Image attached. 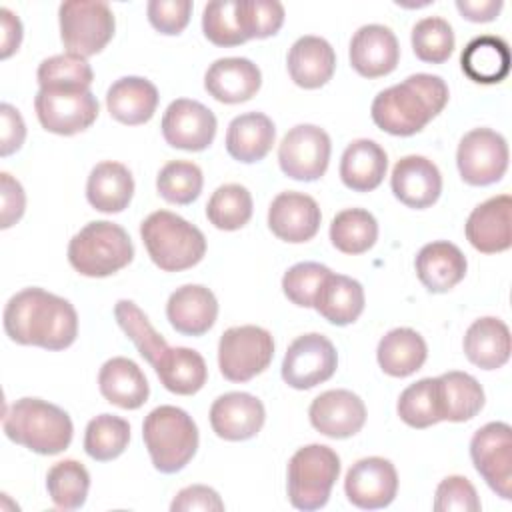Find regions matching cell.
Here are the masks:
<instances>
[{
  "label": "cell",
  "instance_id": "obj_1",
  "mask_svg": "<svg viewBox=\"0 0 512 512\" xmlns=\"http://www.w3.org/2000/svg\"><path fill=\"white\" fill-rule=\"evenodd\" d=\"M2 320L6 336L22 346L64 350L78 336L76 308L66 298L36 286L16 292L6 302Z\"/></svg>",
  "mask_w": 512,
  "mask_h": 512
},
{
  "label": "cell",
  "instance_id": "obj_2",
  "mask_svg": "<svg viewBox=\"0 0 512 512\" xmlns=\"http://www.w3.org/2000/svg\"><path fill=\"white\" fill-rule=\"evenodd\" d=\"M448 86L436 74H412L372 100L374 124L392 136H412L426 128L448 104Z\"/></svg>",
  "mask_w": 512,
  "mask_h": 512
},
{
  "label": "cell",
  "instance_id": "obj_3",
  "mask_svg": "<svg viewBox=\"0 0 512 512\" xmlns=\"http://www.w3.org/2000/svg\"><path fill=\"white\" fill-rule=\"evenodd\" d=\"M2 426L12 442L42 456L64 452L74 434L68 412L40 398H20L10 404Z\"/></svg>",
  "mask_w": 512,
  "mask_h": 512
},
{
  "label": "cell",
  "instance_id": "obj_4",
  "mask_svg": "<svg viewBox=\"0 0 512 512\" xmlns=\"http://www.w3.org/2000/svg\"><path fill=\"white\" fill-rule=\"evenodd\" d=\"M140 236L150 260L164 272L188 270L206 254L202 230L168 210L146 216L140 224Z\"/></svg>",
  "mask_w": 512,
  "mask_h": 512
},
{
  "label": "cell",
  "instance_id": "obj_5",
  "mask_svg": "<svg viewBox=\"0 0 512 512\" xmlns=\"http://www.w3.org/2000/svg\"><path fill=\"white\" fill-rule=\"evenodd\" d=\"M142 438L154 468L162 474L180 472L198 450V426L178 406L154 408L142 424Z\"/></svg>",
  "mask_w": 512,
  "mask_h": 512
},
{
  "label": "cell",
  "instance_id": "obj_6",
  "mask_svg": "<svg viewBox=\"0 0 512 512\" xmlns=\"http://www.w3.org/2000/svg\"><path fill=\"white\" fill-rule=\"evenodd\" d=\"M134 258L128 232L108 220L88 222L68 244L70 266L88 278H106L126 268Z\"/></svg>",
  "mask_w": 512,
  "mask_h": 512
},
{
  "label": "cell",
  "instance_id": "obj_7",
  "mask_svg": "<svg viewBox=\"0 0 512 512\" xmlns=\"http://www.w3.org/2000/svg\"><path fill=\"white\" fill-rule=\"evenodd\" d=\"M340 474L338 454L324 444L298 448L288 462V500L294 508L310 512L326 506Z\"/></svg>",
  "mask_w": 512,
  "mask_h": 512
},
{
  "label": "cell",
  "instance_id": "obj_8",
  "mask_svg": "<svg viewBox=\"0 0 512 512\" xmlns=\"http://www.w3.org/2000/svg\"><path fill=\"white\" fill-rule=\"evenodd\" d=\"M60 40L70 54L94 56L106 48L114 36L116 20L110 4L70 0L58 8Z\"/></svg>",
  "mask_w": 512,
  "mask_h": 512
},
{
  "label": "cell",
  "instance_id": "obj_9",
  "mask_svg": "<svg viewBox=\"0 0 512 512\" xmlns=\"http://www.w3.org/2000/svg\"><path fill=\"white\" fill-rule=\"evenodd\" d=\"M274 358L272 334L260 326H234L218 342V368L230 382H248L262 374Z\"/></svg>",
  "mask_w": 512,
  "mask_h": 512
},
{
  "label": "cell",
  "instance_id": "obj_10",
  "mask_svg": "<svg viewBox=\"0 0 512 512\" xmlns=\"http://www.w3.org/2000/svg\"><path fill=\"white\" fill-rule=\"evenodd\" d=\"M508 144L502 134L490 128L466 132L456 150L460 178L470 186H490L508 170Z\"/></svg>",
  "mask_w": 512,
  "mask_h": 512
},
{
  "label": "cell",
  "instance_id": "obj_11",
  "mask_svg": "<svg viewBox=\"0 0 512 512\" xmlns=\"http://www.w3.org/2000/svg\"><path fill=\"white\" fill-rule=\"evenodd\" d=\"M34 110L44 130L58 136H72L96 122L100 106L90 90L40 88L34 98Z\"/></svg>",
  "mask_w": 512,
  "mask_h": 512
},
{
  "label": "cell",
  "instance_id": "obj_12",
  "mask_svg": "<svg viewBox=\"0 0 512 512\" xmlns=\"http://www.w3.org/2000/svg\"><path fill=\"white\" fill-rule=\"evenodd\" d=\"M470 458L484 482L502 498H512V428L488 422L470 440Z\"/></svg>",
  "mask_w": 512,
  "mask_h": 512
},
{
  "label": "cell",
  "instance_id": "obj_13",
  "mask_svg": "<svg viewBox=\"0 0 512 512\" xmlns=\"http://www.w3.org/2000/svg\"><path fill=\"white\" fill-rule=\"evenodd\" d=\"M330 136L314 124L290 128L278 146L280 170L300 182H314L324 176L330 162Z\"/></svg>",
  "mask_w": 512,
  "mask_h": 512
},
{
  "label": "cell",
  "instance_id": "obj_14",
  "mask_svg": "<svg viewBox=\"0 0 512 512\" xmlns=\"http://www.w3.org/2000/svg\"><path fill=\"white\" fill-rule=\"evenodd\" d=\"M338 366L334 344L318 334L298 336L286 350L282 360V380L296 390H310L330 380Z\"/></svg>",
  "mask_w": 512,
  "mask_h": 512
},
{
  "label": "cell",
  "instance_id": "obj_15",
  "mask_svg": "<svg viewBox=\"0 0 512 512\" xmlns=\"http://www.w3.org/2000/svg\"><path fill=\"white\" fill-rule=\"evenodd\" d=\"M214 112L198 100L176 98L168 104L162 116V136L166 144L178 150H206L216 136Z\"/></svg>",
  "mask_w": 512,
  "mask_h": 512
},
{
  "label": "cell",
  "instance_id": "obj_16",
  "mask_svg": "<svg viewBox=\"0 0 512 512\" xmlns=\"http://www.w3.org/2000/svg\"><path fill=\"white\" fill-rule=\"evenodd\" d=\"M346 498L362 510H378L392 504L398 492V474L390 460L368 456L350 466L344 478Z\"/></svg>",
  "mask_w": 512,
  "mask_h": 512
},
{
  "label": "cell",
  "instance_id": "obj_17",
  "mask_svg": "<svg viewBox=\"0 0 512 512\" xmlns=\"http://www.w3.org/2000/svg\"><path fill=\"white\" fill-rule=\"evenodd\" d=\"M314 430L328 438H350L358 434L366 422V406L362 398L350 390H326L316 396L308 408Z\"/></svg>",
  "mask_w": 512,
  "mask_h": 512
},
{
  "label": "cell",
  "instance_id": "obj_18",
  "mask_svg": "<svg viewBox=\"0 0 512 512\" xmlns=\"http://www.w3.org/2000/svg\"><path fill=\"white\" fill-rule=\"evenodd\" d=\"M322 212L318 202L302 192H280L268 208V228L272 234L290 244L312 240L320 230Z\"/></svg>",
  "mask_w": 512,
  "mask_h": 512
},
{
  "label": "cell",
  "instance_id": "obj_19",
  "mask_svg": "<svg viewBox=\"0 0 512 512\" xmlns=\"http://www.w3.org/2000/svg\"><path fill=\"white\" fill-rule=\"evenodd\" d=\"M264 420V404L248 392H226L210 406V426L222 440H250L260 432Z\"/></svg>",
  "mask_w": 512,
  "mask_h": 512
},
{
  "label": "cell",
  "instance_id": "obj_20",
  "mask_svg": "<svg viewBox=\"0 0 512 512\" xmlns=\"http://www.w3.org/2000/svg\"><path fill=\"white\" fill-rule=\"evenodd\" d=\"M350 66L364 78H380L396 70L400 60V44L396 34L382 24L360 26L348 50Z\"/></svg>",
  "mask_w": 512,
  "mask_h": 512
},
{
  "label": "cell",
  "instance_id": "obj_21",
  "mask_svg": "<svg viewBox=\"0 0 512 512\" xmlns=\"http://www.w3.org/2000/svg\"><path fill=\"white\" fill-rule=\"evenodd\" d=\"M392 194L408 208H430L442 192V174L426 156L400 158L390 174Z\"/></svg>",
  "mask_w": 512,
  "mask_h": 512
},
{
  "label": "cell",
  "instance_id": "obj_22",
  "mask_svg": "<svg viewBox=\"0 0 512 512\" xmlns=\"http://www.w3.org/2000/svg\"><path fill=\"white\" fill-rule=\"evenodd\" d=\"M510 210L512 198L508 194L492 196L486 202L478 204L464 226L466 240L482 254L504 252L512 246V228H510Z\"/></svg>",
  "mask_w": 512,
  "mask_h": 512
},
{
  "label": "cell",
  "instance_id": "obj_23",
  "mask_svg": "<svg viewBox=\"0 0 512 512\" xmlns=\"http://www.w3.org/2000/svg\"><path fill=\"white\" fill-rule=\"evenodd\" d=\"M262 86L260 68L248 58H218L204 74L206 92L224 104H240L256 96Z\"/></svg>",
  "mask_w": 512,
  "mask_h": 512
},
{
  "label": "cell",
  "instance_id": "obj_24",
  "mask_svg": "<svg viewBox=\"0 0 512 512\" xmlns=\"http://www.w3.org/2000/svg\"><path fill=\"white\" fill-rule=\"evenodd\" d=\"M170 326L184 336L206 334L218 318V300L202 284H184L176 288L166 302Z\"/></svg>",
  "mask_w": 512,
  "mask_h": 512
},
{
  "label": "cell",
  "instance_id": "obj_25",
  "mask_svg": "<svg viewBox=\"0 0 512 512\" xmlns=\"http://www.w3.org/2000/svg\"><path fill=\"white\" fill-rule=\"evenodd\" d=\"M414 268L418 280L428 292L442 294L464 280L468 262L456 244L448 240H436L420 248L414 260Z\"/></svg>",
  "mask_w": 512,
  "mask_h": 512
},
{
  "label": "cell",
  "instance_id": "obj_26",
  "mask_svg": "<svg viewBox=\"0 0 512 512\" xmlns=\"http://www.w3.org/2000/svg\"><path fill=\"white\" fill-rule=\"evenodd\" d=\"M288 74L304 90L324 86L336 70V54L328 40L320 36H300L288 52Z\"/></svg>",
  "mask_w": 512,
  "mask_h": 512
},
{
  "label": "cell",
  "instance_id": "obj_27",
  "mask_svg": "<svg viewBox=\"0 0 512 512\" xmlns=\"http://www.w3.org/2000/svg\"><path fill=\"white\" fill-rule=\"evenodd\" d=\"M100 394L124 410L140 408L150 396V384L140 366L124 356L106 360L98 372Z\"/></svg>",
  "mask_w": 512,
  "mask_h": 512
},
{
  "label": "cell",
  "instance_id": "obj_28",
  "mask_svg": "<svg viewBox=\"0 0 512 512\" xmlns=\"http://www.w3.org/2000/svg\"><path fill=\"white\" fill-rule=\"evenodd\" d=\"M158 100V88L142 76L118 78L106 92V108L110 116L128 126L148 122L158 108Z\"/></svg>",
  "mask_w": 512,
  "mask_h": 512
},
{
  "label": "cell",
  "instance_id": "obj_29",
  "mask_svg": "<svg viewBox=\"0 0 512 512\" xmlns=\"http://www.w3.org/2000/svg\"><path fill=\"white\" fill-rule=\"evenodd\" d=\"M388 156L384 148L368 138L350 142L340 158V180L354 192L378 188L386 176Z\"/></svg>",
  "mask_w": 512,
  "mask_h": 512
},
{
  "label": "cell",
  "instance_id": "obj_30",
  "mask_svg": "<svg viewBox=\"0 0 512 512\" xmlns=\"http://www.w3.org/2000/svg\"><path fill=\"white\" fill-rule=\"evenodd\" d=\"M462 346L466 358L474 366L482 370H496L510 358V330L500 318L484 316L468 326Z\"/></svg>",
  "mask_w": 512,
  "mask_h": 512
},
{
  "label": "cell",
  "instance_id": "obj_31",
  "mask_svg": "<svg viewBox=\"0 0 512 512\" xmlns=\"http://www.w3.org/2000/svg\"><path fill=\"white\" fill-rule=\"evenodd\" d=\"M364 288L358 280L330 272L316 294V312L336 326H348L364 312Z\"/></svg>",
  "mask_w": 512,
  "mask_h": 512
},
{
  "label": "cell",
  "instance_id": "obj_32",
  "mask_svg": "<svg viewBox=\"0 0 512 512\" xmlns=\"http://www.w3.org/2000/svg\"><path fill=\"white\" fill-rule=\"evenodd\" d=\"M274 138L276 128L266 114L246 112L228 124L226 150L234 160L242 164H254L272 150Z\"/></svg>",
  "mask_w": 512,
  "mask_h": 512
},
{
  "label": "cell",
  "instance_id": "obj_33",
  "mask_svg": "<svg viewBox=\"0 0 512 512\" xmlns=\"http://www.w3.org/2000/svg\"><path fill=\"white\" fill-rule=\"evenodd\" d=\"M134 196V178L130 170L114 160L92 168L86 182V198L92 208L104 214H118L128 208Z\"/></svg>",
  "mask_w": 512,
  "mask_h": 512
},
{
  "label": "cell",
  "instance_id": "obj_34",
  "mask_svg": "<svg viewBox=\"0 0 512 512\" xmlns=\"http://www.w3.org/2000/svg\"><path fill=\"white\" fill-rule=\"evenodd\" d=\"M436 382V400L440 420L466 422L474 418L484 406V390L480 382L468 372H444Z\"/></svg>",
  "mask_w": 512,
  "mask_h": 512
},
{
  "label": "cell",
  "instance_id": "obj_35",
  "mask_svg": "<svg viewBox=\"0 0 512 512\" xmlns=\"http://www.w3.org/2000/svg\"><path fill=\"white\" fill-rule=\"evenodd\" d=\"M162 386L180 396H192L208 380V368L200 352L186 346H168L152 366Z\"/></svg>",
  "mask_w": 512,
  "mask_h": 512
},
{
  "label": "cell",
  "instance_id": "obj_36",
  "mask_svg": "<svg viewBox=\"0 0 512 512\" xmlns=\"http://www.w3.org/2000/svg\"><path fill=\"white\" fill-rule=\"evenodd\" d=\"M460 66L476 84H498L510 72V48L500 36H476L464 46Z\"/></svg>",
  "mask_w": 512,
  "mask_h": 512
},
{
  "label": "cell",
  "instance_id": "obj_37",
  "mask_svg": "<svg viewBox=\"0 0 512 512\" xmlns=\"http://www.w3.org/2000/svg\"><path fill=\"white\" fill-rule=\"evenodd\" d=\"M376 358L388 376L406 378L424 366L428 358V346L416 330L394 328L380 338Z\"/></svg>",
  "mask_w": 512,
  "mask_h": 512
},
{
  "label": "cell",
  "instance_id": "obj_38",
  "mask_svg": "<svg viewBox=\"0 0 512 512\" xmlns=\"http://www.w3.org/2000/svg\"><path fill=\"white\" fill-rule=\"evenodd\" d=\"M378 240V222L364 208H346L332 218L330 242L344 254H364Z\"/></svg>",
  "mask_w": 512,
  "mask_h": 512
},
{
  "label": "cell",
  "instance_id": "obj_39",
  "mask_svg": "<svg viewBox=\"0 0 512 512\" xmlns=\"http://www.w3.org/2000/svg\"><path fill=\"white\" fill-rule=\"evenodd\" d=\"M90 488V474L78 460H60L46 474V490L60 510H78L84 506Z\"/></svg>",
  "mask_w": 512,
  "mask_h": 512
},
{
  "label": "cell",
  "instance_id": "obj_40",
  "mask_svg": "<svg viewBox=\"0 0 512 512\" xmlns=\"http://www.w3.org/2000/svg\"><path fill=\"white\" fill-rule=\"evenodd\" d=\"M114 318L122 332L134 342L140 356L150 366H154L158 358L166 352L168 342L160 332L154 330L148 316L132 300H118L114 306Z\"/></svg>",
  "mask_w": 512,
  "mask_h": 512
},
{
  "label": "cell",
  "instance_id": "obj_41",
  "mask_svg": "<svg viewBox=\"0 0 512 512\" xmlns=\"http://www.w3.org/2000/svg\"><path fill=\"white\" fill-rule=\"evenodd\" d=\"M130 442L128 420L114 414H100L92 418L84 432V450L96 462L118 458Z\"/></svg>",
  "mask_w": 512,
  "mask_h": 512
},
{
  "label": "cell",
  "instance_id": "obj_42",
  "mask_svg": "<svg viewBox=\"0 0 512 512\" xmlns=\"http://www.w3.org/2000/svg\"><path fill=\"white\" fill-rule=\"evenodd\" d=\"M206 218L218 230H240L252 218V196L248 188L240 184H222L218 186L208 204Z\"/></svg>",
  "mask_w": 512,
  "mask_h": 512
},
{
  "label": "cell",
  "instance_id": "obj_43",
  "mask_svg": "<svg viewBox=\"0 0 512 512\" xmlns=\"http://www.w3.org/2000/svg\"><path fill=\"white\" fill-rule=\"evenodd\" d=\"M36 78L46 90H90L94 72L84 56L66 52L42 60Z\"/></svg>",
  "mask_w": 512,
  "mask_h": 512
},
{
  "label": "cell",
  "instance_id": "obj_44",
  "mask_svg": "<svg viewBox=\"0 0 512 512\" xmlns=\"http://www.w3.org/2000/svg\"><path fill=\"white\" fill-rule=\"evenodd\" d=\"M204 186L202 170L188 160H172L164 164L156 176V190L158 194L178 206L192 204Z\"/></svg>",
  "mask_w": 512,
  "mask_h": 512
},
{
  "label": "cell",
  "instance_id": "obj_45",
  "mask_svg": "<svg viewBox=\"0 0 512 512\" xmlns=\"http://www.w3.org/2000/svg\"><path fill=\"white\" fill-rule=\"evenodd\" d=\"M412 50L418 60L428 64H442L454 50V30L448 20L440 16H428L412 28Z\"/></svg>",
  "mask_w": 512,
  "mask_h": 512
},
{
  "label": "cell",
  "instance_id": "obj_46",
  "mask_svg": "<svg viewBox=\"0 0 512 512\" xmlns=\"http://www.w3.org/2000/svg\"><path fill=\"white\" fill-rule=\"evenodd\" d=\"M396 410L400 420L412 428H428L442 422L438 412L434 378H422L404 388L398 398Z\"/></svg>",
  "mask_w": 512,
  "mask_h": 512
},
{
  "label": "cell",
  "instance_id": "obj_47",
  "mask_svg": "<svg viewBox=\"0 0 512 512\" xmlns=\"http://www.w3.org/2000/svg\"><path fill=\"white\" fill-rule=\"evenodd\" d=\"M236 16L246 40L274 36L284 24V6L278 0H238Z\"/></svg>",
  "mask_w": 512,
  "mask_h": 512
},
{
  "label": "cell",
  "instance_id": "obj_48",
  "mask_svg": "<svg viewBox=\"0 0 512 512\" xmlns=\"http://www.w3.org/2000/svg\"><path fill=\"white\" fill-rule=\"evenodd\" d=\"M202 32L212 44L222 48L244 44L246 38L240 30V22L236 16V2L234 0L208 2L202 12Z\"/></svg>",
  "mask_w": 512,
  "mask_h": 512
},
{
  "label": "cell",
  "instance_id": "obj_49",
  "mask_svg": "<svg viewBox=\"0 0 512 512\" xmlns=\"http://www.w3.org/2000/svg\"><path fill=\"white\" fill-rule=\"evenodd\" d=\"M332 270L318 262H298L288 268L282 276V292L284 296L300 306V308H314V300L322 280Z\"/></svg>",
  "mask_w": 512,
  "mask_h": 512
},
{
  "label": "cell",
  "instance_id": "obj_50",
  "mask_svg": "<svg viewBox=\"0 0 512 512\" xmlns=\"http://www.w3.org/2000/svg\"><path fill=\"white\" fill-rule=\"evenodd\" d=\"M480 508V498L468 478L448 476L438 484L434 494L436 512H478Z\"/></svg>",
  "mask_w": 512,
  "mask_h": 512
},
{
  "label": "cell",
  "instance_id": "obj_51",
  "mask_svg": "<svg viewBox=\"0 0 512 512\" xmlns=\"http://www.w3.org/2000/svg\"><path fill=\"white\" fill-rule=\"evenodd\" d=\"M146 14L154 30L166 36H176L190 22L192 2L190 0H150L146 4Z\"/></svg>",
  "mask_w": 512,
  "mask_h": 512
},
{
  "label": "cell",
  "instance_id": "obj_52",
  "mask_svg": "<svg viewBox=\"0 0 512 512\" xmlns=\"http://www.w3.org/2000/svg\"><path fill=\"white\" fill-rule=\"evenodd\" d=\"M172 512H194V510H202V512H222L224 510V502L218 496V492L210 486L204 484H194V486H186L182 488L172 504H170Z\"/></svg>",
  "mask_w": 512,
  "mask_h": 512
},
{
  "label": "cell",
  "instance_id": "obj_53",
  "mask_svg": "<svg viewBox=\"0 0 512 512\" xmlns=\"http://www.w3.org/2000/svg\"><path fill=\"white\" fill-rule=\"evenodd\" d=\"M0 188H2V228H10L16 224L26 208V194L22 184L12 178L8 172L0 174Z\"/></svg>",
  "mask_w": 512,
  "mask_h": 512
},
{
  "label": "cell",
  "instance_id": "obj_54",
  "mask_svg": "<svg viewBox=\"0 0 512 512\" xmlns=\"http://www.w3.org/2000/svg\"><path fill=\"white\" fill-rule=\"evenodd\" d=\"M0 118H2V136H0V156H10L18 152L26 138V124L20 116V112L12 104L0 106Z\"/></svg>",
  "mask_w": 512,
  "mask_h": 512
},
{
  "label": "cell",
  "instance_id": "obj_55",
  "mask_svg": "<svg viewBox=\"0 0 512 512\" xmlns=\"http://www.w3.org/2000/svg\"><path fill=\"white\" fill-rule=\"evenodd\" d=\"M0 22H2V50H0V56H2V60H6L20 48L22 22L8 8H0Z\"/></svg>",
  "mask_w": 512,
  "mask_h": 512
},
{
  "label": "cell",
  "instance_id": "obj_56",
  "mask_svg": "<svg viewBox=\"0 0 512 512\" xmlns=\"http://www.w3.org/2000/svg\"><path fill=\"white\" fill-rule=\"evenodd\" d=\"M456 8L470 22H492L502 10V0H456Z\"/></svg>",
  "mask_w": 512,
  "mask_h": 512
}]
</instances>
